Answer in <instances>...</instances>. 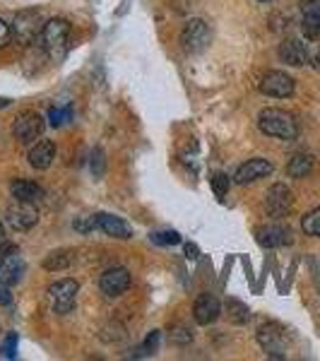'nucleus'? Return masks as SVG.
Wrapping results in <instances>:
<instances>
[{
	"label": "nucleus",
	"instance_id": "obj_17",
	"mask_svg": "<svg viewBox=\"0 0 320 361\" xmlns=\"http://www.w3.org/2000/svg\"><path fill=\"white\" fill-rule=\"evenodd\" d=\"M54 159H56V145L51 140H42V142H37L29 149V164L39 169V171H46V169L54 164Z\"/></svg>",
	"mask_w": 320,
	"mask_h": 361
},
{
	"label": "nucleus",
	"instance_id": "obj_18",
	"mask_svg": "<svg viewBox=\"0 0 320 361\" xmlns=\"http://www.w3.org/2000/svg\"><path fill=\"white\" fill-rule=\"evenodd\" d=\"M301 13H304V34L308 39L320 37V0H301Z\"/></svg>",
	"mask_w": 320,
	"mask_h": 361
},
{
	"label": "nucleus",
	"instance_id": "obj_35",
	"mask_svg": "<svg viewBox=\"0 0 320 361\" xmlns=\"http://www.w3.org/2000/svg\"><path fill=\"white\" fill-rule=\"evenodd\" d=\"M197 255H200V250H197L195 243H185V258H188V260H197Z\"/></svg>",
	"mask_w": 320,
	"mask_h": 361
},
{
	"label": "nucleus",
	"instance_id": "obj_39",
	"mask_svg": "<svg viewBox=\"0 0 320 361\" xmlns=\"http://www.w3.org/2000/svg\"><path fill=\"white\" fill-rule=\"evenodd\" d=\"M318 66H320V51H318Z\"/></svg>",
	"mask_w": 320,
	"mask_h": 361
},
{
	"label": "nucleus",
	"instance_id": "obj_29",
	"mask_svg": "<svg viewBox=\"0 0 320 361\" xmlns=\"http://www.w3.org/2000/svg\"><path fill=\"white\" fill-rule=\"evenodd\" d=\"M159 330H154V333H149L147 335V340L142 342V347H140V354L142 357H147V354H154L156 352V347H159Z\"/></svg>",
	"mask_w": 320,
	"mask_h": 361
},
{
	"label": "nucleus",
	"instance_id": "obj_36",
	"mask_svg": "<svg viewBox=\"0 0 320 361\" xmlns=\"http://www.w3.org/2000/svg\"><path fill=\"white\" fill-rule=\"evenodd\" d=\"M5 106H10V99L0 97V109H5Z\"/></svg>",
	"mask_w": 320,
	"mask_h": 361
},
{
	"label": "nucleus",
	"instance_id": "obj_27",
	"mask_svg": "<svg viewBox=\"0 0 320 361\" xmlns=\"http://www.w3.org/2000/svg\"><path fill=\"white\" fill-rule=\"evenodd\" d=\"M209 183H212V190H214V195L219 197V200H224L226 197V193H229V185H231V180H229V176L226 173H214L212 178H209Z\"/></svg>",
	"mask_w": 320,
	"mask_h": 361
},
{
	"label": "nucleus",
	"instance_id": "obj_5",
	"mask_svg": "<svg viewBox=\"0 0 320 361\" xmlns=\"http://www.w3.org/2000/svg\"><path fill=\"white\" fill-rule=\"evenodd\" d=\"M209 39H212V34H209V27L205 20H188L181 29V44H183V51L185 54H200V51L207 49Z\"/></svg>",
	"mask_w": 320,
	"mask_h": 361
},
{
	"label": "nucleus",
	"instance_id": "obj_14",
	"mask_svg": "<svg viewBox=\"0 0 320 361\" xmlns=\"http://www.w3.org/2000/svg\"><path fill=\"white\" fill-rule=\"evenodd\" d=\"M222 316V304L214 294H200L193 306V318L197 325H212L214 320Z\"/></svg>",
	"mask_w": 320,
	"mask_h": 361
},
{
	"label": "nucleus",
	"instance_id": "obj_25",
	"mask_svg": "<svg viewBox=\"0 0 320 361\" xmlns=\"http://www.w3.org/2000/svg\"><path fill=\"white\" fill-rule=\"evenodd\" d=\"M149 238H152V243H156V246H178L181 243V234L173 229L154 231V234H149Z\"/></svg>",
	"mask_w": 320,
	"mask_h": 361
},
{
	"label": "nucleus",
	"instance_id": "obj_15",
	"mask_svg": "<svg viewBox=\"0 0 320 361\" xmlns=\"http://www.w3.org/2000/svg\"><path fill=\"white\" fill-rule=\"evenodd\" d=\"M94 226L97 229H101L106 236H111V238H130L133 236V229H130V224L125 222V219H121V217H116V214H109V212H99L94 214Z\"/></svg>",
	"mask_w": 320,
	"mask_h": 361
},
{
	"label": "nucleus",
	"instance_id": "obj_9",
	"mask_svg": "<svg viewBox=\"0 0 320 361\" xmlns=\"http://www.w3.org/2000/svg\"><path fill=\"white\" fill-rule=\"evenodd\" d=\"M5 219L13 226L15 231H29L34 224L39 222V209L34 202H25V200H15L13 205L5 212Z\"/></svg>",
	"mask_w": 320,
	"mask_h": 361
},
{
	"label": "nucleus",
	"instance_id": "obj_4",
	"mask_svg": "<svg viewBox=\"0 0 320 361\" xmlns=\"http://www.w3.org/2000/svg\"><path fill=\"white\" fill-rule=\"evenodd\" d=\"M44 17H42V10L32 8V10H22V13L15 15V22H13V34L17 37V42L22 44H32L34 39L42 34L44 29Z\"/></svg>",
	"mask_w": 320,
	"mask_h": 361
},
{
	"label": "nucleus",
	"instance_id": "obj_20",
	"mask_svg": "<svg viewBox=\"0 0 320 361\" xmlns=\"http://www.w3.org/2000/svg\"><path fill=\"white\" fill-rule=\"evenodd\" d=\"M22 272H25V260L17 255V250L13 255H10L8 260H5V265L0 267V284H5V287H13L22 279Z\"/></svg>",
	"mask_w": 320,
	"mask_h": 361
},
{
	"label": "nucleus",
	"instance_id": "obj_10",
	"mask_svg": "<svg viewBox=\"0 0 320 361\" xmlns=\"http://www.w3.org/2000/svg\"><path fill=\"white\" fill-rule=\"evenodd\" d=\"M258 90L263 92L265 97H275V99H287L294 94V80L289 78L282 70H270V73L263 75Z\"/></svg>",
	"mask_w": 320,
	"mask_h": 361
},
{
	"label": "nucleus",
	"instance_id": "obj_23",
	"mask_svg": "<svg viewBox=\"0 0 320 361\" xmlns=\"http://www.w3.org/2000/svg\"><path fill=\"white\" fill-rule=\"evenodd\" d=\"M226 311H229V320L234 325H243L251 320V311L246 304H241L238 299H226Z\"/></svg>",
	"mask_w": 320,
	"mask_h": 361
},
{
	"label": "nucleus",
	"instance_id": "obj_21",
	"mask_svg": "<svg viewBox=\"0 0 320 361\" xmlns=\"http://www.w3.org/2000/svg\"><path fill=\"white\" fill-rule=\"evenodd\" d=\"M313 171V157L311 154H294L287 164V173L292 178H306Z\"/></svg>",
	"mask_w": 320,
	"mask_h": 361
},
{
	"label": "nucleus",
	"instance_id": "obj_26",
	"mask_svg": "<svg viewBox=\"0 0 320 361\" xmlns=\"http://www.w3.org/2000/svg\"><path fill=\"white\" fill-rule=\"evenodd\" d=\"M168 337H171L173 345H190V342H193V330H190L188 325L178 323V325H173V328H171Z\"/></svg>",
	"mask_w": 320,
	"mask_h": 361
},
{
	"label": "nucleus",
	"instance_id": "obj_32",
	"mask_svg": "<svg viewBox=\"0 0 320 361\" xmlns=\"http://www.w3.org/2000/svg\"><path fill=\"white\" fill-rule=\"evenodd\" d=\"M15 250H17V248L13 246V243L8 241V238H3V236H0V267L5 265V260H8L10 255L15 253Z\"/></svg>",
	"mask_w": 320,
	"mask_h": 361
},
{
	"label": "nucleus",
	"instance_id": "obj_6",
	"mask_svg": "<svg viewBox=\"0 0 320 361\" xmlns=\"http://www.w3.org/2000/svg\"><path fill=\"white\" fill-rule=\"evenodd\" d=\"M80 284L75 279H58L49 287L51 304H54L56 313H70L75 308V299H78Z\"/></svg>",
	"mask_w": 320,
	"mask_h": 361
},
{
	"label": "nucleus",
	"instance_id": "obj_19",
	"mask_svg": "<svg viewBox=\"0 0 320 361\" xmlns=\"http://www.w3.org/2000/svg\"><path fill=\"white\" fill-rule=\"evenodd\" d=\"M10 193H13L15 200H25V202H39L44 197V188L37 183H32V180H13L10 183Z\"/></svg>",
	"mask_w": 320,
	"mask_h": 361
},
{
	"label": "nucleus",
	"instance_id": "obj_30",
	"mask_svg": "<svg viewBox=\"0 0 320 361\" xmlns=\"http://www.w3.org/2000/svg\"><path fill=\"white\" fill-rule=\"evenodd\" d=\"M104 166H106V159H104V149H94L92 152V171L94 176H104Z\"/></svg>",
	"mask_w": 320,
	"mask_h": 361
},
{
	"label": "nucleus",
	"instance_id": "obj_31",
	"mask_svg": "<svg viewBox=\"0 0 320 361\" xmlns=\"http://www.w3.org/2000/svg\"><path fill=\"white\" fill-rule=\"evenodd\" d=\"M3 357H8V359H13L15 357V352H17V333H10L8 337H5V342H3Z\"/></svg>",
	"mask_w": 320,
	"mask_h": 361
},
{
	"label": "nucleus",
	"instance_id": "obj_37",
	"mask_svg": "<svg viewBox=\"0 0 320 361\" xmlns=\"http://www.w3.org/2000/svg\"><path fill=\"white\" fill-rule=\"evenodd\" d=\"M318 287H320V267H318Z\"/></svg>",
	"mask_w": 320,
	"mask_h": 361
},
{
	"label": "nucleus",
	"instance_id": "obj_16",
	"mask_svg": "<svg viewBox=\"0 0 320 361\" xmlns=\"http://www.w3.org/2000/svg\"><path fill=\"white\" fill-rule=\"evenodd\" d=\"M279 58H282V63H287V66L301 68L308 63V46L304 42H299V39H284V42L279 44Z\"/></svg>",
	"mask_w": 320,
	"mask_h": 361
},
{
	"label": "nucleus",
	"instance_id": "obj_24",
	"mask_svg": "<svg viewBox=\"0 0 320 361\" xmlns=\"http://www.w3.org/2000/svg\"><path fill=\"white\" fill-rule=\"evenodd\" d=\"M301 229H304L308 236H318L320 238V207L311 209L308 214H304V219H301Z\"/></svg>",
	"mask_w": 320,
	"mask_h": 361
},
{
	"label": "nucleus",
	"instance_id": "obj_33",
	"mask_svg": "<svg viewBox=\"0 0 320 361\" xmlns=\"http://www.w3.org/2000/svg\"><path fill=\"white\" fill-rule=\"evenodd\" d=\"M10 39H13V29H10V25L5 20H0V49L8 46Z\"/></svg>",
	"mask_w": 320,
	"mask_h": 361
},
{
	"label": "nucleus",
	"instance_id": "obj_2",
	"mask_svg": "<svg viewBox=\"0 0 320 361\" xmlns=\"http://www.w3.org/2000/svg\"><path fill=\"white\" fill-rule=\"evenodd\" d=\"M68 42H70V22L68 20L54 17V20L46 22L42 29V44L54 61H61V58L66 56Z\"/></svg>",
	"mask_w": 320,
	"mask_h": 361
},
{
	"label": "nucleus",
	"instance_id": "obj_38",
	"mask_svg": "<svg viewBox=\"0 0 320 361\" xmlns=\"http://www.w3.org/2000/svg\"><path fill=\"white\" fill-rule=\"evenodd\" d=\"M0 236H3V224H0Z\"/></svg>",
	"mask_w": 320,
	"mask_h": 361
},
{
	"label": "nucleus",
	"instance_id": "obj_7",
	"mask_svg": "<svg viewBox=\"0 0 320 361\" xmlns=\"http://www.w3.org/2000/svg\"><path fill=\"white\" fill-rule=\"evenodd\" d=\"M294 205V193L292 188H289L287 183H275L267 188L265 193V209L270 217H284V214H289V209Z\"/></svg>",
	"mask_w": 320,
	"mask_h": 361
},
{
	"label": "nucleus",
	"instance_id": "obj_28",
	"mask_svg": "<svg viewBox=\"0 0 320 361\" xmlns=\"http://www.w3.org/2000/svg\"><path fill=\"white\" fill-rule=\"evenodd\" d=\"M70 116H73V111H70V106L66 109H49V121H51V126L54 128H61L66 121H70Z\"/></svg>",
	"mask_w": 320,
	"mask_h": 361
},
{
	"label": "nucleus",
	"instance_id": "obj_8",
	"mask_svg": "<svg viewBox=\"0 0 320 361\" xmlns=\"http://www.w3.org/2000/svg\"><path fill=\"white\" fill-rule=\"evenodd\" d=\"M44 118L37 111H25L22 116H17L15 126H13V135L20 140L22 145H32L37 142V137H42L44 133Z\"/></svg>",
	"mask_w": 320,
	"mask_h": 361
},
{
	"label": "nucleus",
	"instance_id": "obj_3",
	"mask_svg": "<svg viewBox=\"0 0 320 361\" xmlns=\"http://www.w3.org/2000/svg\"><path fill=\"white\" fill-rule=\"evenodd\" d=\"M258 345L265 349L267 357L284 359L287 357V330L279 323H265L258 328Z\"/></svg>",
	"mask_w": 320,
	"mask_h": 361
},
{
	"label": "nucleus",
	"instance_id": "obj_13",
	"mask_svg": "<svg viewBox=\"0 0 320 361\" xmlns=\"http://www.w3.org/2000/svg\"><path fill=\"white\" fill-rule=\"evenodd\" d=\"M272 171H275L272 161L263 159V157H255V159H248L246 164H241L236 169L234 180L238 185H248V183H253V180H258V178L270 176Z\"/></svg>",
	"mask_w": 320,
	"mask_h": 361
},
{
	"label": "nucleus",
	"instance_id": "obj_34",
	"mask_svg": "<svg viewBox=\"0 0 320 361\" xmlns=\"http://www.w3.org/2000/svg\"><path fill=\"white\" fill-rule=\"evenodd\" d=\"M10 304H13V294H10V289L5 284H0V306H10Z\"/></svg>",
	"mask_w": 320,
	"mask_h": 361
},
{
	"label": "nucleus",
	"instance_id": "obj_12",
	"mask_svg": "<svg viewBox=\"0 0 320 361\" xmlns=\"http://www.w3.org/2000/svg\"><path fill=\"white\" fill-rule=\"evenodd\" d=\"M99 287L106 296H121L130 289V272L125 267L116 265V267H109L106 272L99 279Z\"/></svg>",
	"mask_w": 320,
	"mask_h": 361
},
{
	"label": "nucleus",
	"instance_id": "obj_1",
	"mask_svg": "<svg viewBox=\"0 0 320 361\" xmlns=\"http://www.w3.org/2000/svg\"><path fill=\"white\" fill-rule=\"evenodd\" d=\"M258 128L263 135L284 140V142H292L299 137V123L284 109H263L258 116Z\"/></svg>",
	"mask_w": 320,
	"mask_h": 361
},
{
	"label": "nucleus",
	"instance_id": "obj_22",
	"mask_svg": "<svg viewBox=\"0 0 320 361\" xmlns=\"http://www.w3.org/2000/svg\"><path fill=\"white\" fill-rule=\"evenodd\" d=\"M70 263H73V250H66V248L54 250V253H49L44 258V267H46V270H51V272L66 270V267H70Z\"/></svg>",
	"mask_w": 320,
	"mask_h": 361
},
{
	"label": "nucleus",
	"instance_id": "obj_11",
	"mask_svg": "<svg viewBox=\"0 0 320 361\" xmlns=\"http://www.w3.org/2000/svg\"><path fill=\"white\" fill-rule=\"evenodd\" d=\"M255 241L263 248H282L294 241L292 229L284 224H263L255 229Z\"/></svg>",
	"mask_w": 320,
	"mask_h": 361
}]
</instances>
